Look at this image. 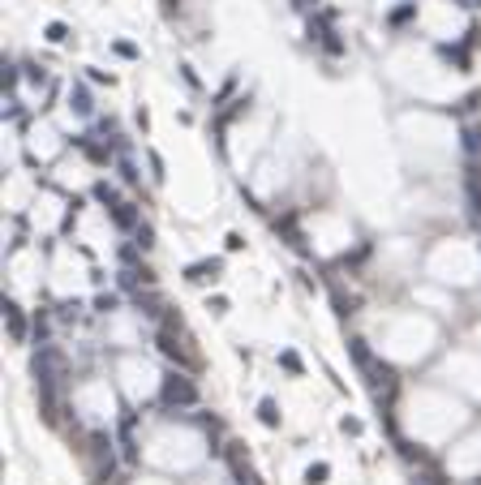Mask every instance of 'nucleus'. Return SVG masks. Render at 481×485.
<instances>
[{"instance_id": "2", "label": "nucleus", "mask_w": 481, "mask_h": 485, "mask_svg": "<svg viewBox=\"0 0 481 485\" xmlns=\"http://www.w3.org/2000/svg\"><path fill=\"white\" fill-rule=\"evenodd\" d=\"M219 271H223L219 262H194V266L185 271V279L189 284H206V279H219Z\"/></svg>"}, {"instance_id": "1", "label": "nucleus", "mask_w": 481, "mask_h": 485, "mask_svg": "<svg viewBox=\"0 0 481 485\" xmlns=\"http://www.w3.org/2000/svg\"><path fill=\"white\" fill-rule=\"evenodd\" d=\"M164 403H176V408H194L198 403V386L189 382V378H181V374H172V378H164Z\"/></svg>"}, {"instance_id": "5", "label": "nucleus", "mask_w": 481, "mask_h": 485, "mask_svg": "<svg viewBox=\"0 0 481 485\" xmlns=\"http://www.w3.org/2000/svg\"><path fill=\"white\" fill-rule=\"evenodd\" d=\"M258 416H262V425H280V412H275V403H271V399H262Z\"/></svg>"}, {"instance_id": "8", "label": "nucleus", "mask_w": 481, "mask_h": 485, "mask_svg": "<svg viewBox=\"0 0 481 485\" xmlns=\"http://www.w3.org/2000/svg\"><path fill=\"white\" fill-rule=\"evenodd\" d=\"M95 305H99L103 314H112V310H116V297H99V301H95Z\"/></svg>"}, {"instance_id": "3", "label": "nucleus", "mask_w": 481, "mask_h": 485, "mask_svg": "<svg viewBox=\"0 0 481 485\" xmlns=\"http://www.w3.org/2000/svg\"><path fill=\"white\" fill-rule=\"evenodd\" d=\"M5 318H9V335L22 344V339H26V318H22V310L13 301H5Z\"/></svg>"}, {"instance_id": "6", "label": "nucleus", "mask_w": 481, "mask_h": 485, "mask_svg": "<svg viewBox=\"0 0 481 485\" xmlns=\"http://www.w3.org/2000/svg\"><path fill=\"white\" fill-rule=\"evenodd\" d=\"M327 477H331V468H327V464H314L310 473H306V481H310V485H323Z\"/></svg>"}, {"instance_id": "4", "label": "nucleus", "mask_w": 481, "mask_h": 485, "mask_svg": "<svg viewBox=\"0 0 481 485\" xmlns=\"http://www.w3.org/2000/svg\"><path fill=\"white\" fill-rule=\"evenodd\" d=\"M464 147H469V155H473V159H481V125H473L469 134H464Z\"/></svg>"}, {"instance_id": "7", "label": "nucleus", "mask_w": 481, "mask_h": 485, "mask_svg": "<svg viewBox=\"0 0 481 485\" xmlns=\"http://www.w3.org/2000/svg\"><path fill=\"white\" fill-rule=\"evenodd\" d=\"M73 108H77V112H90V108H95V103H90V95H86L82 86L73 90Z\"/></svg>"}]
</instances>
